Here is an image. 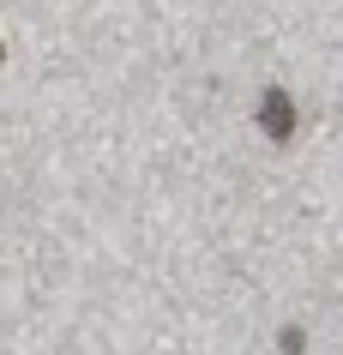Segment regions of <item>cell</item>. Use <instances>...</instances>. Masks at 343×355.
<instances>
[{"label": "cell", "instance_id": "6da1fadb", "mask_svg": "<svg viewBox=\"0 0 343 355\" xmlns=\"http://www.w3.org/2000/svg\"><path fill=\"white\" fill-rule=\"evenodd\" d=\"M259 127H265L277 145L295 139V96H289L283 85H265V96H259Z\"/></svg>", "mask_w": 343, "mask_h": 355}]
</instances>
